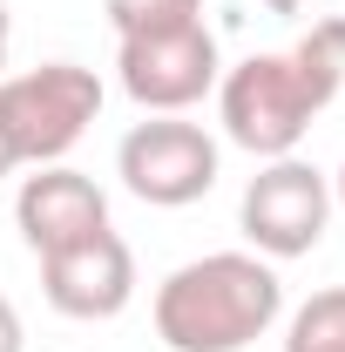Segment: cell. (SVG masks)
<instances>
[{
    "label": "cell",
    "instance_id": "6da1fadb",
    "mask_svg": "<svg viewBox=\"0 0 345 352\" xmlns=\"http://www.w3.org/2000/svg\"><path fill=\"white\" fill-rule=\"evenodd\" d=\"M345 88V14H318L285 54H251L216 75V116L237 149L258 163L298 156L304 129Z\"/></svg>",
    "mask_w": 345,
    "mask_h": 352
},
{
    "label": "cell",
    "instance_id": "7a4b0ae2",
    "mask_svg": "<svg viewBox=\"0 0 345 352\" xmlns=\"http://www.w3.org/2000/svg\"><path fill=\"white\" fill-rule=\"evenodd\" d=\"M285 311V285L258 251H210L156 285V339L170 352H244Z\"/></svg>",
    "mask_w": 345,
    "mask_h": 352
},
{
    "label": "cell",
    "instance_id": "3957f363",
    "mask_svg": "<svg viewBox=\"0 0 345 352\" xmlns=\"http://www.w3.org/2000/svg\"><path fill=\"white\" fill-rule=\"evenodd\" d=\"M223 170V149L203 122H183V116H149L115 142V176L135 204L149 210H190L216 190Z\"/></svg>",
    "mask_w": 345,
    "mask_h": 352
},
{
    "label": "cell",
    "instance_id": "277c9868",
    "mask_svg": "<svg viewBox=\"0 0 345 352\" xmlns=\"http://www.w3.org/2000/svg\"><path fill=\"white\" fill-rule=\"evenodd\" d=\"M0 102H7V122H14V142H21V163L47 170L102 116V75L82 68V61H41V68L0 82Z\"/></svg>",
    "mask_w": 345,
    "mask_h": 352
},
{
    "label": "cell",
    "instance_id": "5b68a950",
    "mask_svg": "<svg viewBox=\"0 0 345 352\" xmlns=\"http://www.w3.org/2000/svg\"><path fill=\"white\" fill-rule=\"evenodd\" d=\"M115 75L122 95L149 116H183L197 109L223 75L210 21H183V28H156V34H122L115 41Z\"/></svg>",
    "mask_w": 345,
    "mask_h": 352
},
{
    "label": "cell",
    "instance_id": "8992f818",
    "mask_svg": "<svg viewBox=\"0 0 345 352\" xmlns=\"http://www.w3.org/2000/svg\"><path fill=\"white\" fill-rule=\"evenodd\" d=\"M237 223L251 237V251L271 264L285 258H311L325 244V223H332V176L311 170L304 156H278L244 183V204Z\"/></svg>",
    "mask_w": 345,
    "mask_h": 352
},
{
    "label": "cell",
    "instance_id": "52a82bcc",
    "mask_svg": "<svg viewBox=\"0 0 345 352\" xmlns=\"http://www.w3.org/2000/svg\"><path fill=\"white\" fill-rule=\"evenodd\" d=\"M41 298L61 318H82V325H102V318H122L135 298V251L109 230H95L82 244H61L41 258Z\"/></svg>",
    "mask_w": 345,
    "mask_h": 352
},
{
    "label": "cell",
    "instance_id": "ba28073f",
    "mask_svg": "<svg viewBox=\"0 0 345 352\" xmlns=\"http://www.w3.org/2000/svg\"><path fill=\"white\" fill-rule=\"evenodd\" d=\"M14 223H21V244L47 258V251H61V244H82L95 230H109V197H102V183L82 170H68V163H47V170L21 176V190H14Z\"/></svg>",
    "mask_w": 345,
    "mask_h": 352
},
{
    "label": "cell",
    "instance_id": "9c48e42d",
    "mask_svg": "<svg viewBox=\"0 0 345 352\" xmlns=\"http://www.w3.org/2000/svg\"><path fill=\"white\" fill-rule=\"evenodd\" d=\"M285 352H345V285L311 292L291 325H285Z\"/></svg>",
    "mask_w": 345,
    "mask_h": 352
},
{
    "label": "cell",
    "instance_id": "30bf717a",
    "mask_svg": "<svg viewBox=\"0 0 345 352\" xmlns=\"http://www.w3.org/2000/svg\"><path fill=\"white\" fill-rule=\"evenodd\" d=\"M109 21H115V41L122 34H156V28L203 21V0H109Z\"/></svg>",
    "mask_w": 345,
    "mask_h": 352
},
{
    "label": "cell",
    "instance_id": "8fae6325",
    "mask_svg": "<svg viewBox=\"0 0 345 352\" xmlns=\"http://www.w3.org/2000/svg\"><path fill=\"white\" fill-rule=\"evenodd\" d=\"M0 352H27V325H21V311H14L7 292H0Z\"/></svg>",
    "mask_w": 345,
    "mask_h": 352
},
{
    "label": "cell",
    "instance_id": "7c38bea8",
    "mask_svg": "<svg viewBox=\"0 0 345 352\" xmlns=\"http://www.w3.org/2000/svg\"><path fill=\"white\" fill-rule=\"evenodd\" d=\"M21 170V142H14V122H7V102H0V176Z\"/></svg>",
    "mask_w": 345,
    "mask_h": 352
},
{
    "label": "cell",
    "instance_id": "4fadbf2b",
    "mask_svg": "<svg viewBox=\"0 0 345 352\" xmlns=\"http://www.w3.org/2000/svg\"><path fill=\"white\" fill-rule=\"evenodd\" d=\"M264 7H271V14H285V21H298V14H311V7L325 14V7H339V0H264Z\"/></svg>",
    "mask_w": 345,
    "mask_h": 352
},
{
    "label": "cell",
    "instance_id": "5bb4252c",
    "mask_svg": "<svg viewBox=\"0 0 345 352\" xmlns=\"http://www.w3.org/2000/svg\"><path fill=\"white\" fill-rule=\"evenodd\" d=\"M7 47H14V14H7V0H0V68H7Z\"/></svg>",
    "mask_w": 345,
    "mask_h": 352
},
{
    "label": "cell",
    "instance_id": "9a60e30c",
    "mask_svg": "<svg viewBox=\"0 0 345 352\" xmlns=\"http://www.w3.org/2000/svg\"><path fill=\"white\" fill-rule=\"evenodd\" d=\"M332 210H345V163H339V176H332Z\"/></svg>",
    "mask_w": 345,
    "mask_h": 352
}]
</instances>
